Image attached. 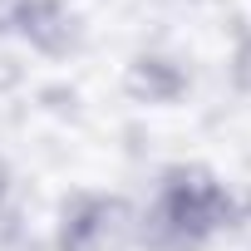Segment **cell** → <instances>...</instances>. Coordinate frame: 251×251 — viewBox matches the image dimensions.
<instances>
[{
	"label": "cell",
	"instance_id": "1",
	"mask_svg": "<svg viewBox=\"0 0 251 251\" xmlns=\"http://www.w3.org/2000/svg\"><path fill=\"white\" fill-rule=\"evenodd\" d=\"M246 197L202 163H168L158 173L153 202L138 212L143 251H207L222 231L241 226Z\"/></svg>",
	"mask_w": 251,
	"mask_h": 251
},
{
	"label": "cell",
	"instance_id": "2",
	"mask_svg": "<svg viewBox=\"0 0 251 251\" xmlns=\"http://www.w3.org/2000/svg\"><path fill=\"white\" fill-rule=\"evenodd\" d=\"M138 246V207L108 192H74L54 222V251H128Z\"/></svg>",
	"mask_w": 251,
	"mask_h": 251
},
{
	"label": "cell",
	"instance_id": "3",
	"mask_svg": "<svg viewBox=\"0 0 251 251\" xmlns=\"http://www.w3.org/2000/svg\"><path fill=\"white\" fill-rule=\"evenodd\" d=\"M10 35L25 40L45 59H64V54H74L84 45V25H79L69 0H20Z\"/></svg>",
	"mask_w": 251,
	"mask_h": 251
},
{
	"label": "cell",
	"instance_id": "4",
	"mask_svg": "<svg viewBox=\"0 0 251 251\" xmlns=\"http://www.w3.org/2000/svg\"><path fill=\"white\" fill-rule=\"evenodd\" d=\"M187 89H192V79H187V69L173 54H148L143 50L123 69V94L133 103H148V108H173Z\"/></svg>",
	"mask_w": 251,
	"mask_h": 251
},
{
	"label": "cell",
	"instance_id": "5",
	"mask_svg": "<svg viewBox=\"0 0 251 251\" xmlns=\"http://www.w3.org/2000/svg\"><path fill=\"white\" fill-rule=\"evenodd\" d=\"M231 84L241 89V94H251V30L236 40V50H231Z\"/></svg>",
	"mask_w": 251,
	"mask_h": 251
},
{
	"label": "cell",
	"instance_id": "6",
	"mask_svg": "<svg viewBox=\"0 0 251 251\" xmlns=\"http://www.w3.org/2000/svg\"><path fill=\"white\" fill-rule=\"evenodd\" d=\"M15 5H20V0H0V35H10V25H15Z\"/></svg>",
	"mask_w": 251,
	"mask_h": 251
},
{
	"label": "cell",
	"instance_id": "7",
	"mask_svg": "<svg viewBox=\"0 0 251 251\" xmlns=\"http://www.w3.org/2000/svg\"><path fill=\"white\" fill-rule=\"evenodd\" d=\"M5 197H10V163L0 158V207H5Z\"/></svg>",
	"mask_w": 251,
	"mask_h": 251
}]
</instances>
